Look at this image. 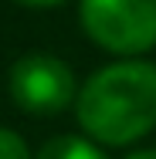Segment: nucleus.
Here are the masks:
<instances>
[{
	"mask_svg": "<svg viewBox=\"0 0 156 159\" xmlns=\"http://www.w3.org/2000/svg\"><path fill=\"white\" fill-rule=\"evenodd\" d=\"M78 122L95 142L125 146L156 129V64L119 61L95 71L75 102Z\"/></svg>",
	"mask_w": 156,
	"mask_h": 159,
	"instance_id": "nucleus-1",
	"label": "nucleus"
},
{
	"mask_svg": "<svg viewBox=\"0 0 156 159\" xmlns=\"http://www.w3.org/2000/svg\"><path fill=\"white\" fill-rule=\"evenodd\" d=\"M34 159H105V152L82 135H54L37 149Z\"/></svg>",
	"mask_w": 156,
	"mask_h": 159,
	"instance_id": "nucleus-4",
	"label": "nucleus"
},
{
	"mask_svg": "<svg viewBox=\"0 0 156 159\" xmlns=\"http://www.w3.org/2000/svg\"><path fill=\"white\" fill-rule=\"evenodd\" d=\"M17 3H27V7H54L61 0H17Z\"/></svg>",
	"mask_w": 156,
	"mask_h": 159,
	"instance_id": "nucleus-6",
	"label": "nucleus"
},
{
	"mask_svg": "<svg viewBox=\"0 0 156 159\" xmlns=\"http://www.w3.org/2000/svg\"><path fill=\"white\" fill-rule=\"evenodd\" d=\"M82 24L112 54H143L156 44V0H82Z\"/></svg>",
	"mask_w": 156,
	"mask_h": 159,
	"instance_id": "nucleus-2",
	"label": "nucleus"
},
{
	"mask_svg": "<svg viewBox=\"0 0 156 159\" xmlns=\"http://www.w3.org/2000/svg\"><path fill=\"white\" fill-rule=\"evenodd\" d=\"M0 159H31L24 139L10 129H0Z\"/></svg>",
	"mask_w": 156,
	"mask_h": 159,
	"instance_id": "nucleus-5",
	"label": "nucleus"
},
{
	"mask_svg": "<svg viewBox=\"0 0 156 159\" xmlns=\"http://www.w3.org/2000/svg\"><path fill=\"white\" fill-rule=\"evenodd\" d=\"M125 159H156V149H139V152H132Z\"/></svg>",
	"mask_w": 156,
	"mask_h": 159,
	"instance_id": "nucleus-7",
	"label": "nucleus"
},
{
	"mask_svg": "<svg viewBox=\"0 0 156 159\" xmlns=\"http://www.w3.org/2000/svg\"><path fill=\"white\" fill-rule=\"evenodd\" d=\"M10 98L31 115H58L75 102V75L54 54H24L10 68Z\"/></svg>",
	"mask_w": 156,
	"mask_h": 159,
	"instance_id": "nucleus-3",
	"label": "nucleus"
}]
</instances>
